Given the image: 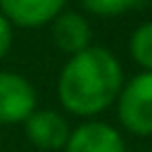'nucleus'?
<instances>
[{"mask_svg":"<svg viewBox=\"0 0 152 152\" xmlns=\"http://www.w3.org/2000/svg\"><path fill=\"white\" fill-rule=\"evenodd\" d=\"M36 88L14 71H0V124H24L36 109Z\"/></svg>","mask_w":152,"mask_h":152,"instance_id":"nucleus-3","label":"nucleus"},{"mask_svg":"<svg viewBox=\"0 0 152 152\" xmlns=\"http://www.w3.org/2000/svg\"><path fill=\"white\" fill-rule=\"evenodd\" d=\"M131 57L140 66L152 71V21H145L133 31V36H131Z\"/></svg>","mask_w":152,"mask_h":152,"instance_id":"nucleus-8","label":"nucleus"},{"mask_svg":"<svg viewBox=\"0 0 152 152\" xmlns=\"http://www.w3.org/2000/svg\"><path fill=\"white\" fill-rule=\"evenodd\" d=\"M124 74L116 57L104 48H86L64 64L57 81L62 107L76 116H93L107 109L121 93Z\"/></svg>","mask_w":152,"mask_h":152,"instance_id":"nucleus-1","label":"nucleus"},{"mask_svg":"<svg viewBox=\"0 0 152 152\" xmlns=\"http://www.w3.org/2000/svg\"><path fill=\"white\" fill-rule=\"evenodd\" d=\"M10 48H12V24L0 12V62L5 59V55L10 52Z\"/></svg>","mask_w":152,"mask_h":152,"instance_id":"nucleus-10","label":"nucleus"},{"mask_svg":"<svg viewBox=\"0 0 152 152\" xmlns=\"http://www.w3.org/2000/svg\"><path fill=\"white\" fill-rule=\"evenodd\" d=\"M81 2H83V7L90 14H97V17H116V14H124L131 7L140 5L142 0H81Z\"/></svg>","mask_w":152,"mask_h":152,"instance_id":"nucleus-9","label":"nucleus"},{"mask_svg":"<svg viewBox=\"0 0 152 152\" xmlns=\"http://www.w3.org/2000/svg\"><path fill=\"white\" fill-rule=\"evenodd\" d=\"M119 119L131 133L152 135V71H142L121 86Z\"/></svg>","mask_w":152,"mask_h":152,"instance_id":"nucleus-2","label":"nucleus"},{"mask_svg":"<svg viewBox=\"0 0 152 152\" xmlns=\"http://www.w3.org/2000/svg\"><path fill=\"white\" fill-rule=\"evenodd\" d=\"M64 5L66 0H0V12L14 26L38 28L52 21Z\"/></svg>","mask_w":152,"mask_h":152,"instance_id":"nucleus-6","label":"nucleus"},{"mask_svg":"<svg viewBox=\"0 0 152 152\" xmlns=\"http://www.w3.org/2000/svg\"><path fill=\"white\" fill-rule=\"evenodd\" d=\"M90 24L78 12H59L52 19V40L66 55H78L90 48Z\"/></svg>","mask_w":152,"mask_h":152,"instance_id":"nucleus-7","label":"nucleus"},{"mask_svg":"<svg viewBox=\"0 0 152 152\" xmlns=\"http://www.w3.org/2000/svg\"><path fill=\"white\" fill-rule=\"evenodd\" d=\"M64 152H126V145L109 124L88 121L69 133Z\"/></svg>","mask_w":152,"mask_h":152,"instance_id":"nucleus-5","label":"nucleus"},{"mask_svg":"<svg viewBox=\"0 0 152 152\" xmlns=\"http://www.w3.org/2000/svg\"><path fill=\"white\" fill-rule=\"evenodd\" d=\"M24 131H26L28 142L45 152L64 150L69 133H71L66 119L52 109H33L28 119L24 121Z\"/></svg>","mask_w":152,"mask_h":152,"instance_id":"nucleus-4","label":"nucleus"}]
</instances>
